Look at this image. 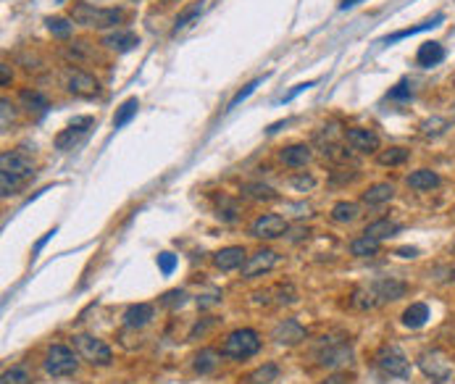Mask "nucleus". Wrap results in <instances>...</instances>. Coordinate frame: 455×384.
Here are the masks:
<instances>
[{"label": "nucleus", "instance_id": "1", "mask_svg": "<svg viewBox=\"0 0 455 384\" xmlns=\"http://www.w3.org/2000/svg\"><path fill=\"white\" fill-rule=\"evenodd\" d=\"M32 174H35V163L24 150H6L0 156V192H3V198L16 195Z\"/></svg>", "mask_w": 455, "mask_h": 384}, {"label": "nucleus", "instance_id": "2", "mask_svg": "<svg viewBox=\"0 0 455 384\" xmlns=\"http://www.w3.org/2000/svg\"><path fill=\"white\" fill-rule=\"evenodd\" d=\"M124 19L121 8H95L90 3H74L72 6V22L79 26H90V29H111Z\"/></svg>", "mask_w": 455, "mask_h": 384}, {"label": "nucleus", "instance_id": "3", "mask_svg": "<svg viewBox=\"0 0 455 384\" xmlns=\"http://www.w3.org/2000/svg\"><path fill=\"white\" fill-rule=\"evenodd\" d=\"M261 350V335L250 329V326H242L234 329L224 337V345H221V355L232 360H248Z\"/></svg>", "mask_w": 455, "mask_h": 384}, {"label": "nucleus", "instance_id": "4", "mask_svg": "<svg viewBox=\"0 0 455 384\" xmlns=\"http://www.w3.org/2000/svg\"><path fill=\"white\" fill-rule=\"evenodd\" d=\"M72 342H74L77 355H79L84 363H90V366H100V369L111 366V360H113V350L108 348L100 337H95V335H74Z\"/></svg>", "mask_w": 455, "mask_h": 384}, {"label": "nucleus", "instance_id": "5", "mask_svg": "<svg viewBox=\"0 0 455 384\" xmlns=\"http://www.w3.org/2000/svg\"><path fill=\"white\" fill-rule=\"evenodd\" d=\"M416 363H419L421 374H424L426 379H431V382L442 384V382H450V379H453V363H450V358H447L445 350H440V348L424 350Z\"/></svg>", "mask_w": 455, "mask_h": 384}, {"label": "nucleus", "instance_id": "6", "mask_svg": "<svg viewBox=\"0 0 455 384\" xmlns=\"http://www.w3.org/2000/svg\"><path fill=\"white\" fill-rule=\"evenodd\" d=\"M42 366H45V371L50 376H72L77 374L79 369V355H77V350L66 348V345H50L48 353H45V358H42Z\"/></svg>", "mask_w": 455, "mask_h": 384}, {"label": "nucleus", "instance_id": "7", "mask_svg": "<svg viewBox=\"0 0 455 384\" xmlns=\"http://www.w3.org/2000/svg\"><path fill=\"white\" fill-rule=\"evenodd\" d=\"M376 366L387 376H395V379H406L410 374V360L397 345H382L379 353H376Z\"/></svg>", "mask_w": 455, "mask_h": 384}, {"label": "nucleus", "instance_id": "8", "mask_svg": "<svg viewBox=\"0 0 455 384\" xmlns=\"http://www.w3.org/2000/svg\"><path fill=\"white\" fill-rule=\"evenodd\" d=\"M63 82H66V90L77 97H97L100 95V82L90 72L84 69H77V66H69L63 72Z\"/></svg>", "mask_w": 455, "mask_h": 384}, {"label": "nucleus", "instance_id": "9", "mask_svg": "<svg viewBox=\"0 0 455 384\" xmlns=\"http://www.w3.org/2000/svg\"><path fill=\"white\" fill-rule=\"evenodd\" d=\"M93 127H95V119H93V116H77L74 121H69L66 129H61V132L56 134V147H58V150H74V147L90 134Z\"/></svg>", "mask_w": 455, "mask_h": 384}, {"label": "nucleus", "instance_id": "10", "mask_svg": "<svg viewBox=\"0 0 455 384\" xmlns=\"http://www.w3.org/2000/svg\"><path fill=\"white\" fill-rule=\"evenodd\" d=\"M287 229L289 224L279 214H261L250 224V234L255 240H279V237H285Z\"/></svg>", "mask_w": 455, "mask_h": 384}, {"label": "nucleus", "instance_id": "11", "mask_svg": "<svg viewBox=\"0 0 455 384\" xmlns=\"http://www.w3.org/2000/svg\"><path fill=\"white\" fill-rule=\"evenodd\" d=\"M276 264H279V253L271 250V248H261V250H255L253 255H248V261L242 264L240 274L242 279H253V276L269 274Z\"/></svg>", "mask_w": 455, "mask_h": 384}, {"label": "nucleus", "instance_id": "12", "mask_svg": "<svg viewBox=\"0 0 455 384\" xmlns=\"http://www.w3.org/2000/svg\"><path fill=\"white\" fill-rule=\"evenodd\" d=\"M316 358H319V366H324V369H340V366L350 363L353 348H350V342H345V339H340V342H324V348L316 353Z\"/></svg>", "mask_w": 455, "mask_h": 384}, {"label": "nucleus", "instance_id": "13", "mask_svg": "<svg viewBox=\"0 0 455 384\" xmlns=\"http://www.w3.org/2000/svg\"><path fill=\"white\" fill-rule=\"evenodd\" d=\"M369 287L374 289V295H376L379 305H382V303L400 301V298H406V292H408L406 282H400V279H395V276H382V279L372 282Z\"/></svg>", "mask_w": 455, "mask_h": 384}, {"label": "nucleus", "instance_id": "14", "mask_svg": "<svg viewBox=\"0 0 455 384\" xmlns=\"http://www.w3.org/2000/svg\"><path fill=\"white\" fill-rule=\"evenodd\" d=\"M345 143L356 153H379V134L374 132V129H363V127L345 129Z\"/></svg>", "mask_w": 455, "mask_h": 384}, {"label": "nucleus", "instance_id": "15", "mask_svg": "<svg viewBox=\"0 0 455 384\" xmlns=\"http://www.w3.org/2000/svg\"><path fill=\"white\" fill-rule=\"evenodd\" d=\"M305 337H308V332H305V326L300 324L298 319H285L271 332V339L279 342V345H300Z\"/></svg>", "mask_w": 455, "mask_h": 384}, {"label": "nucleus", "instance_id": "16", "mask_svg": "<svg viewBox=\"0 0 455 384\" xmlns=\"http://www.w3.org/2000/svg\"><path fill=\"white\" fill-rule=\"evenodd\" d=\"M248 261V250L242 245H229V248H221V250L214 253V266L218 271H234V269H242V264Z\"/></svg>", "mask_w": 455, "mask_h": 384}, {"label": "nucleus", "instance_id": "17", "mask_svg": "<svg viewBox=\"0 0 455 384\" xmlns=\"http://www.w3.org/2000/svg\"><path fill=\"white\" fill-rule=\"evenodd\" d=\"M153 316H156V308L150 303H134V305H129L124 311L121 321H124V326H129V329H143V326H147L153 321Z\"/></svg>", "mask_w": 455, "mask_h": 384}, {"label": "nucleus", "instance_id": "18", "mask_svg": "<svg viewBox=\"0 0 455 384\" xmlns=\"http://www.w3.org/2000/svg\"><path fill=\"white\" fill-rule=\"evenodd\" d=\"M406 184L413 192H431L440 187V174L431 168H416L413 174H408Z\"/></svg>", "mask_w": 455, "mask_h": 384}, {"label": "nucleus", "instance_id": "19", "mask_svg": "<svg viewBox=\"0 0 455 384\" xmlns=\"http://www.w3.org/2000/svg\"><path fill=\"white\" fill-rule=\"evenodd\" d=\"M279 161L289 168H303L305 163H311V147L303 143H295V145H287V147H282V153H279Z\"/></svg>", "mask_w": 455, "mask_h": 384}, {"label": "nucleus", "instance_id": "20", "mask_svg": "<svg viewBox=\"0 0 455 384\" xmlns=\"http://www.w3.org/2000/svg\"><path fill=\"white\" fill-rule=\"evenodd\" d=\"M395 198V187L390 182H379V184H372L369 190L360 195V200L369 205V208H376V205L390 203Z\"/></svg>", "mask_w": 455, "mask_h": 384}, {"label": "nucleus", "instance_id": "21", "mask_svg": "<svg viewBox=\"0 0 455 384\" xmlns=\"http://www.w3.org/2000/svg\"><path fill=\"white\" fill-rule=\"evenodd\" d=\"M218 363H221V353L214 348H200L195 355H192V369L205 376V374H211L218 369Z\"/></svg>", "mask_w": 455, "mask_h": 384}, {"label": "nucleus", "instance_id": "22", "mask_svg": "<svg viewBox=\"0 0 455 384\" xmlns=\"http://www.w3.org/2000/svg\"><path fill=\"white\" fill-rule=\"evenodd\" d=\"M19 103H22V109H24L29 116H45L50 109L45 95L37 93V90H22V93H19Z\"/></svg>", "mask_w": 455, "mask_h": 384}, {"label": "nucleus", "instance_id": "23", "mask_svg": "<svg viewBox=\"0 0 455 384\" xmlns=\"http://www.w3.org/2000/svg\"><path fill=\"white\" fill-rule=\"evenodd\" d=\"M103 45L116 50V53H129V50H134L140 45V37L134 35V32H113V35L103 37Z\"/></svg>", "mask_w": 455, "mask_h": 384}, {"label": "nucleus", "instance_id": "24", "mask_svg": "<svg viewBox=\"0 0 455 384\" xmlns=\"http://www.w3.org/2000/svg\"><path fill=\"white\" fill-rule=\"evenodd\" d=\"M279 379V366L276 363H264V366H258V369H253L250 374H245L240 379V384H274Z\"/></svg>", "mask_w": 455, "mask_h": 384}, {"label": "nucleus", "instance_id": "25", "mask_svg": "<svg viewBox=\"0 0 455 384\" xmlns=\"http://www.w3.org/2000/svg\"><path fill=\"white\" fill-rule=\"evenodd\" d=\"M445 61V48L440 42H424L416 53V63L424 66V69H431V66H437V63H442Z\"/></svg>", "mask_w": 455, "mask_h": 384}, {"label": "nucleus", "instance_id": "26", "mask_svg": "<svg viewBox=\"0 0 455 384\" xmlns=\"http://www.w3.org/2000/svg\"><path fill=\"white\" fill-rule=\"evenodd\" d=\"M397 232H400V224L397 221H390V218H376V221H372L369 227L363 229V234H369V237H374V240H390V237H395Z\"/></svg>", "mask_w": 455, "mask_h": 384}, {"label": "nucleus", "instance_id": "27", "mask_svg": "<svg viewBox=\"0 0 455 384\" xmlns=\"http://www.w3.org/2000/svg\"><path fill=\"white\" fill-rule=\"evenodd\" d=\"M429 319V305L426 303H410L403 311V326L408 329H421Z\"/></svg>", "mask_w": 455, "mask_h": 384}, {"label": "nucleus", "instance_id": "28", "mask_svg": "<svg viewBox=\"0 0 455 384\" xmlns=\"http://www.w3.org/2000/svg\"><path fill=\"white\" fill-rule=\"evenodd\" d=\"M329 216H332L335 224H353L360 216V205L353 203V200H340V203H335Z\"/></svg>", "mask_w": 455, "mask_h": 384}, {"label": "nucleus", "instance_id": "29", "mask_svg": "<svg viewBox=\"0 0 455 384\" xmlns=\"http://www.w3.org/2000/svg\"><path fill=\"white\" fill-rule=\"evenodd\" d=\"M379 248H382L379 240H374L369 234H360V237H356V240L350 242V255H356V258H372V255L379 253Z\"/></svg>", "mask_w": 455, "mask_h": 384}, {"label": "nucleus", "instance_id": "30", "mask_svg": "<svg viewBox=\"0 0 455 384\" xmlns=\"http://www.w3.org/2000/svg\"><path fill=\"white\" fill-rule=\"evenodd\" d=\"M137 109H140V100H137V97H127L119 109H116V113H113V129L127 127V124L137 116Z\"/></svg>", "mask_w": 455, "mask_h": 384}, {"label": "nucleus", "instance_id": "31", "mask_svg": "<svg viewBox=\"0 0 455 384\" xmlns=\"http://www.w3.org/2000/svg\"><path fill=\"white\" fill-rule=\"evenodd\" d=\"M242 195L250 198V200H276V190L264 184V182H248V184H242Z\"/></svg>", "mask_w": 455, "mask_h": 384}, {"label": "nucleus", "instance_id": "32", "mask_svg": "<svg viewBox=\"0 0 455 384\" xmlns=\"http://www.w3.org/2000/svg\"><path fill=\"white\" fill-rule=\"evenodd\" d=\"M437 24H442V13H437L434 19H429V22H424V24H419V26H410V29H403V32H395V35L384 37L382 42L384 45H390V42H397V40H406V37H413V35H419V32H426V29H431V26H437Z\"/></svg>", "mask_w": 455, "mask_h": 384}, {"label": "nucleus", "instance_id": "33", "mask_svg": "<svg viewBox=\"0 0 455 384\" xmlns=\"http://www.w3.org/2000/svg\"><path fill=\"white\" fill-rule=\"evenodd\" d=\"M45 24H48L50 35L58 37V40H66V37H72V32H74V22L72 19H66V16H48Z\"/></svg>", "mask_w": 455, "mask_h": 384}, {"label": "nucleus", "instance_id": "34", "mask_svg": "<svg viewBox=\"0 0 455 384\" xmlns=\"http://www.w3.org/2000/svg\"><path fill=\"white\" fill-rule=\"evenodd\" d=\"M408 153L406 147H387V150H379V156H376V161L382 163V166H400V163H406L408 161Z\"/></svg>", "mask_w": 455, "mask_h": 384}, {"label": "nucleus", "instance_id": "35", "mask_svg": "<svg viewBox=\"0 0 455 384\" xmlns=\"http://www.w3.org/2000/svg\"><path fill=\"white\" fill-rule=\"evenodd\" d=\"M0 384H32V374L26 366H11L0 376Z\"/></svg>", "mask_w": 455, "mask_h": 384}, {"label": "nucleus", "instance_id": "36", "mask_svg": "<svg viewBox=\"0 0 455 384\" xmlns=\"http://www.w3.org/2000/svg\"><path fill=\"white\" fill-rule=\"evenodd\" d=\"M161 305L163 308H168V311H177V308H182L184 303H187V292L184 289H168V292H163L161 295Z\"/></svg>", "mask_w": 455, "mask_h": 384}, {"label": "nucleus", "instance_id": "37", "mask_svg": "<svg viewBox=\"0 0 455 384\" xmlns=\"http://www.w3.org/2000/svg\"><path fill=\"white\" fill-rule=\"evenodd\" d=\"M261 82H264V79L258 77V79H253L250 84H245V87H242L240 93H237V95L232 97V103H229V109H227V111H234V109H237V106H240V103H242V100H248V97H250L253 93H255V87H258V84H261Z\"/></svg>", "mask_w": 455, "mask_h": 384}, {"label": "nucleus", "instance_id": "38", "mask_svg": "<svg viewBox=\"0 0 455 384\" xmlns=\"http://www.w3.org/2000/svg\"><path fill=\"white\" fill-rule=\"evenodd\" d=\"M200 8H203L200 3H195V6H190V8H184V11H182L179 16H177V24H174V32H179V29H184V26L190 24L192 19H195V16L200 13Z\"/></svg>", "mask_w": 455, "mask_h": 384}, {"label": "nucleus", "instance_id": "39", "mask_svg": "<svg viewBox=\"0 0 455 384\" xmlns=\"http://www.w3.org/2000/svg\"><path fill=\"white\" fill-rule=\"evenodd\" d=\"M158 269H161V274L163 276H171L174 274V269H177V255H174V253H161V255H158Z\"/></svg>", "mask_w": 455, "mask_h": 384}, {"label": "nucleus", "instance_id": "40", "mask_svg": "<svg viewBox=\"0 0 455 384\" xmlns=\"http://www.w3.org/2000/svg\"><path fill=\"white\" fill-rule=\"evenodd\" d=\"M421 129H424V134H442L445 129H447V121L445 119H429L421 124Z\"/></svg>", "mask_w": 455, "mask_h": 384}, {"label": "nucleus", "instance_id": "41", "mask_svg": "<svg viewBox=\"0 0 455 384\" xmlns=\"http://www.w3.org/2000/svg\"><path fill=\"white\" fill-rule=\"evenodd\" d=\"M0 109H3V129H8L13 124V116H16V111H13V106H11V100H0Z\"/></svg>", "mask_w": 455, "mask_h": 384}, {"label": "nucleus", "instance_id": "42", "mask_svg": "<svg viewBox=\"0 0 455 384\" xmlns=\"http://www.w3.org/2000/svg\"><path fill=\"white\" fill-rule=\"evenodd\" d=\"M390 97H392V100H410V87H408V82L395 84V87L390 90Z\"/></svg>", "mask_w": 455, "mask_h": 384}, {"label": "nucleus", "instance_id": "43", "mask_svg": "<svg viewBox=\"0 0 455 384\" xmlns=\"http://www.w3.org/2000/svg\"><path fill=\"white\" fill-rule=\"evenodd\" d=\"M313 84H316V82H313V79H311V82L295 84V87H292V90H289V93H287V95L282 97V103H289V100H292V97H295V95H300V93H303V90H308V87H313Z\"/></svg>", "mask_w": 455, "mask_h": 384}, {"label": "nucleus", "instance_id": "44", "mask_svg": "<svg viewBox=\"0 0 455 384\" xmlns=\"http://www.w3.org/2000/svg\"><path fill=\"white\" fill-rule=\"evenodd\" d=\"M316 179L313 177H292V187H298V190H311Z\"/></svg>", "mask_w": 455, "mask_h": 384}, {"label": "nucleus", "instance_id": "45", "mask_svg": "<svg viewBox=\"0 0 455 384\" xmlns=\"http://www.w3.org/2000/svg\"><path fill=\"white\" fill-rule=\"evenodd\" d=\"M321 384H350V379L345 374H332V376H326Z\"/></svg>", "mask_w": 455, "mask_h": 384}, {"label": "nucleus", "instance_id": "46", "mask_svg": "<svg viewBox=\"0 0 455 384\" xmlns=\"http://www.w3.org/2000/svg\"><path fill=\"white\" fill-rule=\"evenodd\" d=\"M11 66H8V63H3V66H0V82H3V87H8V82H11Z\"/></svg>", "mask_w": 455, "mask_h": 384}, {"label": "nucleus", "instance_id": "47", "mask_svg": "<svg viewBox=\"0 0 455 384\" xmlns=\"http://www.w3.org/2000/svg\"><path fill=\"white\" fill-rule=\"evenodd\" d=\"M397 255H403V258H416V255H419V250H416V248H400V250H397Z\"/></svg>", "mask_w": 455, "mask_h": 384}, {"label": "nucleus", "instance_id": "48", "mask_svg": "<svg viewBox=\"0 0 455 384\" xmlns=\"http://www.w3.org/2000/svg\"><path fill=\"white\" fill-rule=\"evenodd\" d=\"M53 234H56V229H50L48 234H45V237H42V240H40V242H37V245H35V253H40V250H42V245H45V242H48L50 237H53Z\"/></svg>", "mask_w": 455, "mask_h": 384}, {"label": "nucleus", "instance_id": "49", "mask_svg": "<svg viewBox=\"0 0 455 384\" xmlns=\"http://www.w3.org/2000/svg\"><path fill=\"white\" fill-rule=\"evenodd\" d=\"M356 3H358V0H342V3H340V8H353Z\"/></svg>", "mask_w": 455, "mask_h": 384}]
</instances>
